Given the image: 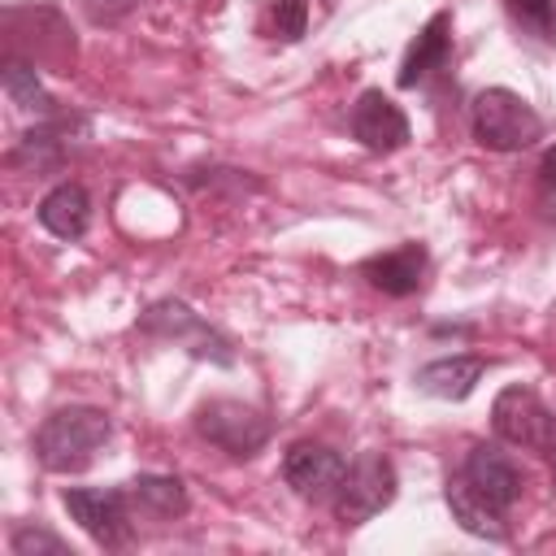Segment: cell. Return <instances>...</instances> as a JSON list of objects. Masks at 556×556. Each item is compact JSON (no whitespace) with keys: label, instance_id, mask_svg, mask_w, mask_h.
Returning <instances> with one entry per match:
<instances>
[{"label":"cell","instance_id":"11","mask_svg":"<svg viewBox=\"0 0 556 556\" xmlns=\"http://www.w3.org/2000/svg\"><path fill=\"white\" fill-rule=\"evenodd\" d=\"M74 135H87V117H78V113L39 117V122L17 139V148L9 152V165H22V169H30V174L61 169V165H65V152L74 148Z\"/></svg>","mask_w":556,"mask_h":556},{"label":"cell","instance_id":"9","mask_svg":"<svg viewBox=\"0 0 556 556\" xmlns=\"http://www.w3.org/2000/svg\"><path fill=\"white\" fill-rule=\"evenodd\" d=\"M348 126H352V139L374 156H391L413 139V126H408L404 109L378 87L356 96V104L348 113Z\"/></svg>","mask_w":556,"mask_h":556},{"label":"cell","instance_id":"8","mask_svg":"<svg viewBox=\"0 0 556 556\" xmlns=\"http://www.w3.org/2000/svg\"><path fill=\"white\" fill-rule=\"evenodd\" d=\"M343 473H348L343 452H334L330 443H317V439H300L282 456V482L308 504H330Z\"/></svg>","mask_w":556,"mask_h":556},{"label":"cell","instance_id":"6","mask_svg":"<svg viewBox=\"0 0 556 556\" xmlns=\"http://www.w3.org/2000/svg\"><path fill=\"white\" fill-rule=\"evenodd\" d=\"M491 430L500 443L508 447H530V452H547L556 443V413L521 382L504 387L491 404Z\"/></svg>","mask_w":556,"mask_h":556},{"label":"cell","instance_id":"4","mask_svg":"<svg viewBox=\"0 0 556 556\" xmlns=\"http://www.w3.org/2000/svg\"><path fill=\"white\" fill-rule=\"evenodd\" d=\"M395 491H400V473H395L391 456H382V452H361V456L348 465V473H343V482H339V491H334V500H330L334 521H339L343 530H356V526H365L369 517H378L382 508H391V504H395Z\"/></svg>","mask_w":556,"mask_h":556},{"label":"cell","instance_id":"10","mask_svg":"<svg viewBox=\"0 0 556 556\" xmlns=\"http://www.w3.org/2000/svg\"><path fill=\"white\" fill-rule=\"evenodd\" d=\"M460 478H465L491 508H500V513H513L517 500H521V486H526L517 460H513L500 443H473L469 456H465V465H460Z\"/></svg>","mask_w":556,"mask_h":556},{"label":"cell","instance_id":"17","mask_svg":"<svg viewBox=\"0 0 556 556\" xmlns=\"http://www.w3.org/2000/svg\"><path fill=\"white\" fill-rule=\"evenodd\" d=\"M126 495H130V508L139 517H152V521H178L191 508L187 486L174 473H135L126 482Z\"/></svg>","mask_w":556,"mask_h":556},{"label":"cell","instance_id":"5","mask_svg":"<svg viewBox=\"0 0 556 556\" xmlns=\"http://www.w3.org/2000/svg\"><path fill=\"white\" fill-rule=\"evenodd\" d=\"M195 434L235 460H252L269 443L274 426L261 408H252L243 400H208L195 408Z\"/></svg>","mask_w":556,"mask_h":556},{"label":"cell","instance_id":"1","mask_svg":"<svg viewBox=\"0 0 556 556\" xmlns=\"http://www.w3.org/2000/svg\"><path fill=\"white\" fill-rule=\"evenodd\" d=\"M109 434H113V421L104 408H96V404L56 408L35 430V460L48 473H83L100 456Z\"/></svg>","mask_w":556,"mask_h":556},{"label":"cell","instance_id":"16","mask_svg":"<svg viewBox=\"0 0 556 556\" xmlns=\"http://www.w3.org/2000/svg\"><path fill=\"white\" fill-rule=\"evenodd\" d=\"M443 500H447V508H452V521L465 530V534H473V539H486V543H504L508 539V513H500V508H491L460 473L456 478H447V491H443Z\"/></svg>","mask_w":556,"mask_h":556},{"label":"cell","instance_id":"20","mask_svg":"<svg viewBox=\"0 0 556 556\" xmlns=\"http://www.w3.org/2000/svg\"><path fill=\"white\" fill-rule=\"evenodd\" d=\"M9 547H13V556H74V547L61 539V534H52V530H43V526H17L13 534H9Z\"/></svg>","mask_w":556,"mask_h":556},{"label":"cell","instance_id":"19","mask_svg":"<svg viewBox=\"0 0 556 556\" xmlns=\"http://www.w3.org/2000/svg\"><path fill=\"white\" fill-rule=\"evenodd\" d=\"M513 26L547 48H556V0H504Z\"/></svg>","mask_w":556,"mask_h":556},{"label":"cell","instance_id":"18","mask_svg":"<svg viewBox=\"0 0 556 556\" xmlns=\"http://www.w3.org/2000/svg\"><path fill=\"white\" fill-rule=\"evenodd\" d=\"M0 83H4V96L22 109V113H35V117H52V113H61L56 109V100L48 96V87L39 83V70H35V61H26V56H4V65H0Z\"/></svg>","mask_w":556,"mask_h":556},{"label":"cell","instance_id":"22","mask_svg":"<svg viewBox=\"0 0 556 556\" xmlns=\"http://www.w3.org/2000/svg\"><path fill=\"white\" fill-rule=\"evenodd\" d=\"M308 9H313V0H274V30H278V39H287V43L304 39L308 35Z\"/></svg>","mask_w":556,"mask_h":556},{"label":"cell","instance_id":"15","mask_svg":"<svg viewBox=\"0 0 556 556\" xmlns=\"http://www.w3.org/2000/svg\"><path fill=\"white\" fill-rule=\"evenodd\" d=\"M35 217H39V226H43L52 239L78 243V239L91 230V195H87L83 182H70V178H65V182H56V187L39 200Z\"/></svg>","mask_w":556,"mask_h":556},{"label":"cell","instance_id":"12","mask_svg":"<svg viewBox=\"0 0 556 556\" xmlns=\"http://www.w3.org/2000/svg\"><path fill=\"white\" fill-rule=\"evenodd\" d=\"M447 65H452V13L439 9V13L426 17V26L417 30V39L408 43L395 83H400L404 91H413V87H426V83H430L434 74H443Z\"/></svg>","mask_w":556,"mask_h":556},{"label":"cell","instance_id":"21","mask_svg":"<svg viewBox=\"0 0 556 556\" xmlns=\"http://www.w3.org/2000/svg\"><path fill=\"white\" fill-rule=\"evenodd\" d=\"M534 208L556 230V143L539 156V169H534Z\"/></svg>","mask_w":556,"mask_h":556},{"label":"cell","instance_id":"13","mask_svg":"<svg viewBox=\"0 0 556 556\" xmlns=\"http://www.w3.org/2000/svg\"><path fill=\"white\" fill-rule=\"evenodd\" d=\"M426 269H430V256L417 239L400 243V248H387L369 261H361V274L369 278L374 291L391 295V300H404V295H417L421 282H426Z\"/></svg>","mask_w":556,"mask_h":556},{"label":"cell","instance_id":"3","mask_svg":"<svg viewBox=\"0 0 556 556\" xmlns=\"http://www.w3.org/2000/svg\"><path fill=\"white\" fill-rule=\"evenodd\" d=\"M135 326H139L143 334H152V339L178 343V348L191 352L195 361H213V365H222V369L235 365V348H230V339H226L217 326H208L191 304H182V300H174V295L148 304V308L139 313Z\"/></svg>","mask_w":556,"mask_h":556},{"label":"cell","instance_id":"7","mask_svg":"<svg viewBox=\"0 0 556 556\" xmlns=\"http://www.w3.org/2000/svg\"><path fill=\"white\" fill-rule=\"evenodd\" d=\"M61 504L78 530L100 547H126L130 539V495L126 486H65Z\"/></svg>","mask_w":556,"mask_h":556},{"label":"cell","instance_id":"2","mask_svg":"<svg viewBox=\"0 0 556 556\" xmlns=\"http://www.w3.org/2000/svg\"><path fill=\"white\" fill-rule=\"evenodd\" d=\"M469 135L486 152H526L543 139V117L526 96L508 87H486L469 104Z\"/></svg>","mask_w":556,"mask_h":556},{"label":"cell","instance_id":"14","mask_svg":"<svg viewBox=\"0 0 556 556\" xmlns=\"http://www.w3.org/2000/svg\"><path fill=\"white\" fill-rule=\"evenodd\" d=\"M482 374H486V356H478V352H456V356H439V361L421 365L413 382H417V391H426V395H434V400L460 404V400L473 395V387L482 382Z\"/></svg>","mask_w":556,"mask_h":556}]
</instances>
